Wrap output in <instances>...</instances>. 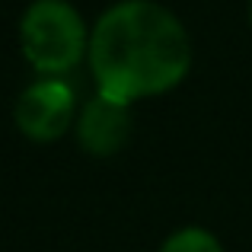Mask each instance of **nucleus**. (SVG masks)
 I'll use <instances>...</instances> for the list:
<instances>
[{
    "label": "nucleus",
    "mask_w": 252,
    "mask_h": 252,
    "mask_svg": "<svg viewBox=\"0 0 252 252\" xmlns=\"http://www.w3.org/2000/svg\"><path fill=\"white\" fill-rule=\"evenodd\" d=\"M86 58L99 96L131 105L147 96H163L189 77L191 38L163 3L122 0L90 29Z\"/></svg>",
    "instance_id": "nucleus-1"
},
{
    "label": "nucleus",
    "mask_w": 252,
    "mask_h": 252,
    "mask_svg": "<svg viewBox=\"0 0 252 252\" xmlns=\"http://www.w3.org/2000/svg\"><path fill=\"white\" fill-rule=\"evenodd\" d=\"M26 61L42 77H64L90 55V29L67 0H35L19 19Z\"/></svg>",
    "instance_id": "nucleus-2"
},
{
    "label": "nucleus",
    "mask_w": 252,
    "mask_h": 252,
    "mask_svg": "<svg viewBox=\"0 0 252 252\" xmlns=\"http://www.w3.org/2000/svg\"><path fill=\"white\" fill-rule=\"evenodd\" d=\"M16 128L35 144H51L74 125V90L61 77H42L16 99Z\"/></svg>",
    "instance_id": "nucleus-3"
},
{
    "label": "nucleus",
    "mask_w": 252,
    "mask_h": 252,
    "mask_svg": "<svg viewBox=\"0 0 252 252\" xmlns=\"http://www.w3.org/2000/svg\"><path fill=\"white\" fill-rule=\"evenodd\" d=\"M131 134V109L115 99L96 96L77 115V141L90 157H112Z\"/></svg>",
    "instance_id": "nucleus-4"
},
{
    "label": "nucleus",
    "mask_w": 252,
    "mask_h": 252,
    "mask_svg": "<svg viewBox=\"0 0 252 252\" xmlns=\"http://www.w3.org/2000/svg\"><path fill=\"white\" fill-rule=\"evenodd\" d=\"M160 252H223L220 240L214 233H208L204 227H182L176 233L166 236V243Z\"/></svg>",
    "instance_id": "nucleus-5"
},
{
    "label": "nucleus",
    "mask_w": 252,
    "mask_h": 252,
    "mask_svg": "<svg viewBox=\"0 0 252 252\" xmlns=\"http://www.w3.org/2000/svg\"><path fill=\"white\" fill-rule=\"evenodd\" d=\"M249 19H252V3H249Z\"/></svg>",
    "instance_id": "nucleus-6"
}]
</instances>
